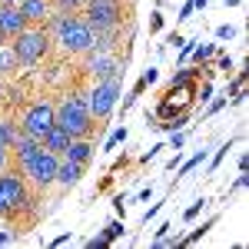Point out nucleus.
<instances>
[{
    "instance_id": "4468645a",
    "label": "nucleus",
    "mask_w": 249,
    "mask_h": 249,
    "mask_svg": "<svg viewBox=\"0 0 249 249\" xmlns=\"http://www.w3.org/2000/svg\"><path fill=\"white\" fill-rule=\"evenodd\" d=\"M67 143H70V133H67V130H60L57 123H53V126L43 133V140H40V146H43V150H50V153H57V156L67 150Z\"/></svg>"
},
{
    "instance_id": "f257e3e1",
    "label": "nucleus",
    "mask_w": 249,
    "mask_h": 249,
    "mask_svg": "<svg viewBox=\"0 0 249 249\" xmlns=\"http://www.w3.org/2000/svg\"><path fill=\"white\" fill-rule=\"evenodd\" d=\"M43 27H47V34L53 37V43H57L63 53L83 57V53H90V47H93V30H90V23L80 17V14L53 10Z\"/></svg>"
},
{
    "instance_id": "393cba45",
    "label": "nucleus",
    "mask_w": 249,
    "mask_h": 249,
    "mask_svg": "<svg viewBox=\"0 0 249 249\" xmlns=\"http://www.w3.org/2000/svg\"><path fill=\"white\" fill-rule=\"evenodd\" d=\"M7 166H10V150L0 146V170H7Z\"/></svg>"
},
{
    "instance_id": "f03ea898",
    "label": "nucleus",
    "mask_w": 249,
    "mask_h": 249,
    "mask_svg": "<svg viewBox=\"0 0 249 249\" xmlns=\"http://www.w3.org/2000/svg\"><path fill=\"white\" fill-rule=\"evenodd\" d=\"M57 107V126L60 130H67L70 140H77V136H90L96 126V120L90 116V107H87V96L83 93H67Z\"/></svg>"
},
{
    "instance_id": "cd10ccee",
    "label": "nucleus",
    "mask_w": 249,
    "mask_h": 249,
    "mask_svg": "<svg viewBox=\"0 0 249 249\" xmlns=\"http://www.w3.org/2000/svg\"><path fill=\"white\" fill-rule=\"evenodd\" d=\"M170 146H173V150H179V146H183V133H173V140H170Z\"/></svg>"
},
{
    "instance_id": "7ed1b4c3",
    "label": "nucleus",
    "mask_w": 249,
    "mask_h": 249,
    "mask_svg": "<svg viewBox=\"0 0 249 249\" xmlns=\"http://www.w3.org/2000/svg\"><path fill=\"white\" fill-rule=\"evenodd\" d=\"M10 47H14V53H17L20 67H37L40 60L50 53V34H47L43 23H27L17 37H14Z\"/></svg>"
},
{
    "instance_id": "aec40b11",
    "label": "nucleus",
    "mask_w": 249,
    "mask_h": 249,
    "mask_svg": "<svg viewBox=\"0 0 249 249\" xmlns=\"http://www.w3.org/2000/svg\"><path fill=\"white\" fill-rule=\"evenodd\" d=\"M150 83H156V70H146V73H143V80L136 83V93H143V90H146Z\"/></svg>"
},
{
    "instance_id": "ddd939ff",
    "label": "nucleus",
    "mask_w": 249,
    "mask_h": 249,
    "mask_svg": "<svg viewBox=\"0 0 249 249\" xmlns=\"http://www.w3.org/2000/svg\"><path fill=\"white\" fill-rule=\"evenodd\" d=\"M80 176H83V163H73V160H63L60 156V166H57V179L53 183H60L63 190H70V186H77Z\"/></svg>"
},
{
    "instance_id": "f3484780",
    "label": "nucleus",
    "mask_w": 249,
    "mask_h": 249,
    "mask_svg": "<svg viewBox=\"0 0 249 249\" xmlns=\"http://www.w3.org/2000/svg\"><path fill=\"white\" fill-rule=\"evenodd\" d=\"M190 57L196 60L199 67H203L206 60H213V57H216V47H213V43H203V47H193V53H190Z\"/></svg>"
},
{
    "instance_id": "dca6fc26",
    "label": "nucleus",
    "mask_w": 249,
    "mask_h": 249,
    "mask_svg": "<svg viewBox=\"0 0 249 249\" xmlns=\"http://www.w3.org/2000/svg\"><path fill=\"white\" fill-rule=\"evenodd\" d=\"M20 133L17 120H7V116H0V146H7L10 150V143H14V136Z\"/></svg>"
},
{
    "instance_id": "4be33fe9",
    "label": "nucleus",
    "mask_w": 249,
    "mask_h": 249,
    "mask_svg": "<svg viewBox=\"0 0 249 249\" xmlns=\"http://www.w3.org/2000/svg\"><path fill=\"white\" fill-rule=\"evenodd\" d=\"M123 140H126V130H116V133L110 136V140H107V146H103V150H113L116 143H123Z\"/></svg>"
},
{
    "instance_id": "6e6552de",
    "label": "nucleus",
    "mask_w": 249,
    "mask_h": 249,
    "mask_svg": "<svg viewBox=\"0 0 249 249\" xmlns=\"http://www.w3.org/2000/svg\"><path fill=\"white\" fill-rule=\"evenodd\" d=\"M83 20L90 23V30H120V20H123V3L120 0H96L83 7Z\"/></svg>"
},
{
    "instance_id": "b1692460",
    "label": "nucleus",
    "mask_w": 249,
    "mask_h": 249,
    "mask_svg": "<svg viewBox=\"0 0 249 249\" xmlns=\"http://www.w3.org/2000/svg\"><path fill=\"white\" fill-rule=\"evenodd\" d=\"M150 30H153V34H156V30H163V14H160V10H156L153 20H150Z\"/></svg>"
},
{
    "instance_id": "7c9ffc66",
    "label": "nucleus",
    "mask_w": 249,
    "mask_h": 249,
    "mask_svg": "<svg viewBox=\"0 0 249 249\" xmlns=\"http://www.w3.org/2000/svg\"><path fill=\"white\" fill-rule=\"evenodd\" d=\"M236 3H243V0H226V7H236Z\"/></svg>"
},
{
    "instance_id": "9b49d317",
    "label": "nucleus",
    "mask_w": 249,
    "mask_h": 249,
    "mask_svg": "<svg viewBox=\"0 0 249 249\" xmlns=\"http://www.w3.org/2000/svg\"><path fill=\"white\" fill-rule=\"evenodd\" d=\"M93 153H96L93 140H90V136H77V140H70V143H67V150H63L60 156H63V160H73V163H83V166H87Z\"/></svg>"
},
{
    "instance_id": "a878e982",
    "label": "nucleus",
    "mask_w": 249,
    "mask_h": 249,
    "mask_svg": "<svg viewBox=\"0 0 249 249\" xmlns=\"http://www.w3.org/2000/svg\"><path fill=\"white\" fill-rule=\"evenodd\" d=\"M193 10H196V7H193V0H186V3H183V10H179V20H186Z\"/></svg>"
},
{
    "instance_id": "2f4dec72",
    "label": "nucleus",
    "mask_w": 249,
    "mask_h": 249,
    "mask_svg": "<svg viewBox=\"0 0 249 249\" xmlns=\"http://www.w3.org/2000/svg\"><path fill=\"white\" fill-rule=\"evenodd\" d=\"M0 43H7V37H3V34H0Z\"/></svg>"
},
{
    "instance_id": "9d476101",
    "label": "nucleus",
    "mask_w": 249,
    "mask_h": 249,
    "mask_svg": "<svg viewBox=\"0 0 249 249\" xmlns=\"http://www.w3.org/2000/svg\"><path fill=\"white\" fill-rule=\"evenodd\" d=\"M87 70L93 73V80H107V77H120V63L116 57L107 50V53H93L87 60Z\"/></svg>"
},
{
    "instance_id": "5701e85b",
    "label": "nucleus",
    "mask_w": 249,
    "mask_h": 249,
    "mask_svg": "<svg viewBox=\"0 0 249 249\" xmlns=\"http://www.w3.org/2000/svg\"><path fill=\"white\" fill-rule=\"evenodd\" d=\"M216 37H219V40H232V37H236V30H232V27H219Z\"/></svg>"
},
{
    "instance_id": "2eb2a0df",
    "label": "nucleus",
    "mask_w": 249,
    "mask_h": 249,
    "mask_svg": "<svg viewBox=\"0 0 249 249\" xmlns=\"http://www.w3.org/2000/svg\"><path fill=\"white\" fill-rule=\"evenodd\" d=\"M20 67L17 53H14V47L10 43H0V77H14Z\"/></svg>"
},
{
    "instance_id": "f8f14e48",
    "label": "nucleus",
    "mask_w": 249,
    "mask_h": 249,
    "mask_svg": "<svg viewBox=\"0 0 249 249\" xmlns=\"http://www.w3.org/2000/svg\"><path fill=\"white\" fill-rule=\"evenodd\" d=\"M20 14L27 17V23H47V17L53 14V3L50 0H17Z\"/></svg>"
},
{
    "instance_id": "0eeeda50",
    "label": "nucleus",
    "mask_w": 249,
    "mask_h": 249,
    "mask_svg": "<svg viewBox=\"0 0 249 249\" xmlns=\"http://www.w3.org/2000/svg\"><path fill=\"white\" fill-rule=\"evenodd\" d=\"M116 103H120V77L96 80L93 90L87 93V107H90V116L93 120H107L116 110Z\"/></svg>"
},
{
    "instance_id": "c85d7f7f",
    "label": "nucleus",
    "mask_w": 249,
    "mask_h": 249,
    "mask_svg": "<svg viewBox=\"0 0 249 249\" xmlns=\"http://www.w3.org/2000/svg\"><path fill=\"white\" fill-rule=\"evenodd\" d=\"M219 70H232V60L230 57H219Z\"/></svg>"
},
{
    "instance_id": "412c9836",
    "label": "nucleus",
    "mask_w": 249,
    "mask_h": 249,
    "mask_svg": "<svg viewBox=\"0 0 249 249\" xmlns=\"http://www.w3.org/2000/svg\"><path fill=\"white\" fill-rule=\"evenodd\" d=\"M203 156H206V153H196L193 160H186V163H183V170H179V176H186V173H190L193 166H199V163H203Z\"/></svg>"
},
{
    "instance_id": "6ab92c4d",
    "label": "nucleus",
    "mask_w": 249,
    "mask_h": 249,
    "mask_svg": "<svg viewBox=\"0 0 249 249\" xmlns=\"http://www.w3.org/2000/svg\"><path fill=\"white\" fill-rule=\"evenodd\" d=\"M120 232H123V226H120V223H110V226L103 230V236H100V239H103V243H110V239H116V236H120Z\"/></svg>"
},
{
    "instance_id": "1a4fd4ad",
    "label": "nucleus",
    "mask_w": 249,
    "mask_h": 249,
    "mask_svg": "<svg viewBox=\"0 0 249 249\" xmlns=\"http://www.w3.org/2000/svg\"><path fill=\"white\" fill-rule=\"evenodd\" d=\"M23 27H27V17L20 14L17 3H0V34L7 40H14Z\"/></svg>"
},
{
    "instance_id": "c756f323",
    "label": "nucleus",
    "mask_w": 249,
    "mask_h": 249,
    "mask_svg": "<svg viewBox=\"0 0 249 249\" xmlns=\"http://www.w3.org/2000/svg\"><path fill=\"white\" fill-rule=\"evenodd\" d=\"M206 3H210V0H193V7H199V10H203Z\"/></svg>"
},
{
    "instance_id": "39448f33",
    "label": "nucleus",
    "mask_w": 249,
    "mask_h": 249,
    "mask_svg": "<svg viewBox=\"0 0 249 249\" xmlns=\"http://www.w3.org/2000/svg\"><path fill=\"white\" fill-rule=\"evenodd\" d=\"M27 196H30V186H27V179L20 173L0 170V216H7V219L20 216Z\"/></svg>"
},
{
    "instance_id": "bb28decb",
    "label": "nucleus",
    "mask_w": 249,
    "mask_h": 249,
    "mask_svg": "<svg viewBox=\"0 0 249 249\" xmlns=\"http://www.w3.org/2000/svg\"><path fill=\"white\" fill-rule=\"evenodd\" d=\"M199 210H203V199H199V203H193L190 210H186V219H193V216H196V213H199Z\"/></svg>"
},
{
    "instance_id": "473e14b6",
    "label": "nucleus",
    "mask_w": 249,
    "mask_h": 249,
    "mask_svg": "<svg viewBox=\"0 0 249 249\" xmlns=\"http://www.w3.org/2000/svg\"><path fill=\"white\" fill-rule=\"evenodd\" d=\"M87 3H96V0H87ZM87 3H83V7H87Z\"/></svg>"
},
{
    "instance_id": "423d86ee",
    "label": "nucleus",
    "mask_w": 249,
    "mask_h": 249,
    "mask_svg": "<svg viewBox=\"0 0 249 249\" xmlns=\"http://www.w3.org/2000/svg\"><path fill=\"white\" fill-rule=\"evenodd\" d=\"M53 123H57V107H53L50 100H34L30 107H23V113H20V120H17L20 130L37 136V140H43V133H47Z\"/></svg>"
},
{
    "instance_id": "a211bd4d",
    "label": "nucleus",
    "mask_w": 249,
    "mask_h": 249,
    "mask_svg": "<svg viewBox=\"0 0 249 249\" xmlns=\"http://www.w3.org/2000/svg\"><path fill=\"white\" fill-rule=\"evenodd\" d=\"M57 10H63V14H77V10H83V3L87 0H50Z\"/></svg>"
},
{
    "instance_id": "20e7f679",
    "label": "nucleus",
    "mask_w": 249,
    "mask_h": 249,
    "mask_svg": "<svg viewBox=\"0 0 249 249\" xmlns=\"http://www.w3.org/2000/svg\"><path fill=\"white\" fill-rule=\"evenodd\" d=\"M57 166H60V156L50 153V150H43V146H37L27 160L17 163L20 176H23L27 186H34V190H47V186L57 179Z\"/></svg>"
}]
</instances>
